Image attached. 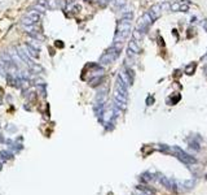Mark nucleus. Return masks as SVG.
<instances>
[{
  "label": "nucleus",
  "mask_w": 207,
  "mask_h": 195,
  "mask_svg": "<svg viewBox=\"0 0 207 195\" xmlns=\"http://www.w3.org/2000/svg\"><path fill=\"white\" fill-rule=\"evenodd\" d=\"M119 56V51L117 48H114V47H110V48L108 49L104 55L101 56V59H100V62H101L102 65H108V64H111L113 61L115 60Z\"/></svg>",
  "instance_id": "1"
},
{
  "label": "nucleus",
  "mask_w": 207,
  "mask_h": 195,
  "mask_svg": "<svg viewBox=\"0 0 207 195\" xmlns=\"http://www.w3.org/2000/svg\"><path fill=\"white\" fill-rule=\"evenodd\" d=\"M153 21H154V20L152 18V16H150L149 13H145L139 20V22H137V30H141V31L146 30V29H148V26L153 22Z\"/></svg>",
  "instance_id": "2"
},
{
  "label": "nucleus",
  "mask_w": 207,
  "mask_h": 195,
  "mask_svg": "<svg viewBox=\"0 0 207 195\" xmlns=\"http://www.w3.org/2000/svg\"><path fill=\"white\" fill-rule=\"evenodd\" d=\"M148 13H149L150 16H152L153 20L158 18L159 16H161V13H162V8H161V5H153V7L150 8V12H148Z\"/></svg>",
  "instance_id": "3"
},
{
  "label": "nucleus",
  "mask_w": 207,
  "mask_h": 195,
  "mask_svg": "<svg viewBox=\"0 0 207 195\" xmlns=\"http://www.w3.org/2000/svg\"><path fill=\"white\" fill-rule=\"evenodd\" d=\"M47 3H48V7L51 9H58L65 5L64 0H47Z\"/></svg>",
  "instance_id": "4"
},
{
  "label": "nucleus",
  "mask_w": 207,
  "mask_h": 195,
  "mask_svg": "<svg viewBox=\"0 0 207 195\" xmlns=\"http://www.w3.org/2000/svg\"><path fill=\"white\" fill-rule=\"evenodd\" d=\"M18 55H20V57H21V60H23L25 62H26L27 65H33V62H31L30 60V57L27 56V53H26V49H23V47H21V48H18Z\"/></svg>",
  "instance_id": "5"
},
{
  "label": "nucleus",
  "mask_w": 207,
  "mask_h": 195,
  "mask_svg": "<svg viewBox=\"0 0 207 195\" xmlns=\"http://www.w3.org/2000/svg\"><path fill=\"white\" fill-rule=\"evenodd\" d=\"M26 17H29L33 22H39L40 21V12H38V11H31L27 13Z\"/></svg>",
  "instance_id": "6"
},
{
  "label": "nucleus",
  "mask_w": 207,
  "mask_h": 195,
  "mask_svg": "<svg viewBox=\"0 0 207 195\" xmlns=\"http://www.w3.org/2000/svg\"><path fill=\"white\" fill-rule=\"evenodd\" d=\"M25 48H26V53H27V55H30L31 57L36 59L38 56H39V53H38V49H35L34 47H31L30 44H26V46H25Z\"/></svg>",
  "instance_id": "7"
},
{
  "label": "nucleus",
  "mask_w": 207,
  "mask_h": 195,
  "mask_svg": "<svg viewBox=\"0 0 207 195\" xmlns=\"http://www.w3.org/2000/svg\"><path fill=\"white\" fill-rule=\"evenodd\" d=\"M119 78L123 81L126 86H130V85H131V80H130V77H128V74H127L126 70H121V72H119Z\"/></svg>",
  "instance_id": "8"
},
{
  "label": "nucleus",
  "mask_w": 207,
  "mask_h": 195,
  "mask_svg": "<svg viewBox=\"0 0 207 195\" xmlns=\"http://www.w3.org/2000/svg\"><path fill=\"white\" fill-rule=\"evenodd\" d=\"M128 49L132 53H140V47L136 43V40H131V42L128 43Z\"/></svg>",
  "instance_id": "9"
},
{
  "label": "nucleus",
  "mask_w": 207,
  "mask_h": 195,
  "mask_svg": "<svg viewBox=\"0 0 207 195\" xmlns=\"http://www.w3.org/2000/svg\"><path fill=\"white\" fill-rule=\"evenodd\" d=\"M194 70H196V64H189L186 68H185V73L186 74H192Z\"/></svg>",
  "instance_id": "10"
},
{
  "label": "nucleus",
  "mask_w": 207,
  "mask_h": 195,
  "mask_svg": "<svg viewBox=\"0 0 207 195\" xmlns=\"http://www.w3.org/2000/svg\"><path fill=\"white\" fill-rule=\"evenodd\" d=\"M170 8H171V11H174V12L180 11V8H181V3H172V4L170 5Z\"/></svg>",
  "instance_id": "11"
},
{
  "label": "nucleus",
  "mask_w": 207,
  "mask_h": 195,
  "mask_svg": "<svg viewBox=\"0 0 207 195\" xmlns=\"http://www.w3.org/2000/svg\"><path fill=\"white\" fill-rule=\"evenodd\" d=\"M132 35H133V39L136 40V42H137V40H141V38H142V35H141V31L137 30V29L132 33Z\"/></svg>",
  "instance_id": "12"
},
{
  "label": "nucleus",
  "mask_w": 207,
  "mask_h": 195,
  "mask_svg": "<svg viewBox=\"0 0 207 195\" xmlns=\"http://www.w3.org/2000/svg\"><path fill=\"white\" fill-rule=\"evenodd\" d=\"M27 44H30L31 47H34V48L38 49V51H39V48H40V43L38 42V40H30V43H27Z\"/></svg>",
  "instance_id": "13"
},
{
  "label": "nucleus",
  "mask_w": 207,
  "mask_h": 195,
  "mask_svg": "<svg viewBox=\"0 0 207 195\" xmlns=\"http://www.w3.org/2000/svg\"><path fill=\"white\" fill-rule=\"evenodd\" d=\"M31 68H33V70L35 72V73H43V72H44L42 67H39V65H35V64L31 65Z\"/></svg>",
  "instance_id": "14"
},
{
  "label": "nucleus",
  "mask_w": 207,
  "mask_h": 195,
  "mask_svg": "<svg viewBox=\"0 0 207 195\" xmlns=\"http://www.w3.org/2000/svg\"><path fill=\"white\" fill-rule=\"evenodd\" d=\"M34 9H36L38 12H44L45 7H44V5H42V4H39V3H36V4L34 5Z\"/></svg>",
  "instance_id": "15"
},
{
  "label": "nucleus",
  "mask_w": 207,
  "mask_h": 195,
  "mask_svg": "<svg viewBox=\"0 0 207 195\" xmlns=\"http://www.w3.org/2000/svg\"><path fill=\"white\" fill-rule=\"evenodd\" d=\"M22 24H23V26H30V25H34V22L30 20L29 17H25L22 20Z\"/></svg>",
  "instance_id": "16"
},
{
  "label": "nucleus",
  "mask_w": 207,
  "mask_h": 195,
  "mask_svg": "<svg viewBox=\"0 0 207 195\" xmlns=\"http://www.w3.org/2000/svg\"><path fill=\"white\" fill-rule=\"evenodd\" d=\"M115 4H117L118 7H122V5L126 4V0H115Z\"/></svg>",
  "instance_id": "17"
},
{
  "label": "nucleus",
  "mask_w": 207,
  "mask_h": 195,
  "mask_svg": "<svg viewBox=\"0 0 207 195\" xmlns=\"http://www.w3.org/2000/svg\"><path fill=\"white\" fill-rule=\"evenodd\" d=\"M202 25L206 27V30H207V21H203V24H202Z\"/></svg>",
  "instance_id": "18"
},
{
  "label": "nucleus",
  "mask_w": 207,
  "mask_h": 195,
  "mask_svg": "<svg viewBox=\"0 0 207 195\" xmlns=\"http://www.w3.org/2000/svg\"><path fill=\"white\" fill-rule=\"evenodd\" d=\"M89 1H97V0H89Z\"/></svg>",
  "instance_id": "19"
},
{
  "label": "nucleus",
  "mask_w": 207,
  "mask_h": 195,
  "mask_svg": "<svg viewBox=\"0 0 207 195\" xmlns=\"http://www.w3.org/2000/svg\"><path fill=\"white\" fill-rule=\"evenodd\" d=\"M206 73H207V68H206Z\"/></svg>",
  "instance_id": "20"
}]
</instances>
